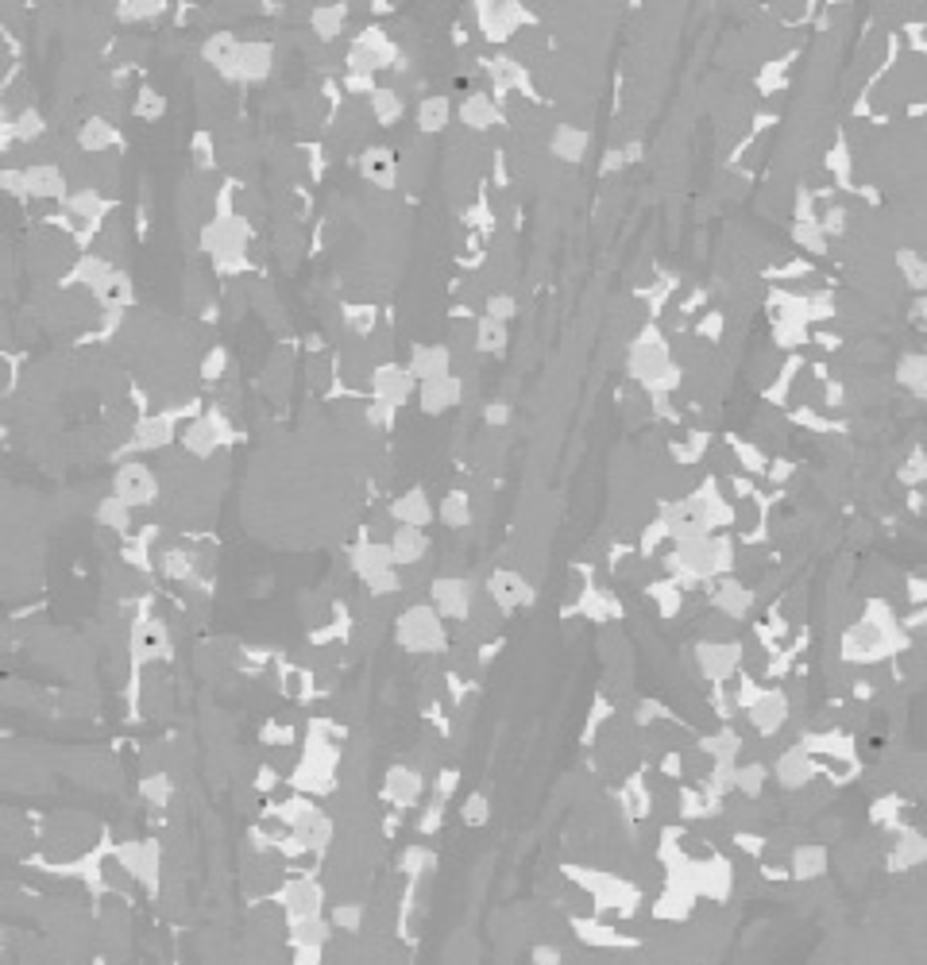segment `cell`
Here are the masks:
<instances>
[{
  "instance_id": "8992f818",
  "label": "cell",
  "mask_w": 927,
  "mask_h": 965,
  "mask_svg": "<svg viewBox=\"0 0 927 965\" xmlns=\"http://www.w3.org/2000/svg\"><path fill=\"white\" fill-rule=\"evenodd\" d=\"M789 714H792V704H789V692H784V687H761V695L746 707L749 726H754L761 737L781 734Z\"/></svg>"
},
{
  "instance_id": "30bf717a",
  "label": "cell",
  "mask_w": 927,
  "mask_h": 965,
  "mask_svg": "<svg viewBox=\"0 0 927 965\" xmlns=\"http://www.w3.org/2000/svg\"><path fill=\"white\" fill-rule=\"evenodd\" d=\"M383 796L387 804H394L399 811H410V807L422 804L426 796V772L417 769V765H391L383 777Z\"/></svg>"
},
{
  "instance_id": "f1b7e54d",
  "label": "cell",
  "mask_w": 927,
  "mask_h": 965,
  "mask_svg": "<svg viewBox=\"0 0 927 965\" xmlns=\"http://www.w3.org/2000/svg\"><path fill=\"white\" fill-rule=\"evenodd\" d=\"M460 822H464V827H472V830H479V827H487V822H491V796H487L484 787L464 796V804H460Z\"/></svg>"
},
{
  "instance_id": "5bb4252c",
  "label": "cell",
  "mask_w": 927,
  "mask_h": 965,
  "mask_svg": "<svg viewBox=\"0 0 927 965\" xmlns=\"http://www.w3.org/2000/svg\"><path fill=\"white\" fill-rule=\"evenodd\" d=\"M359 179H364L367 186L391 194V190L399 186V159H394L391 147L367 144L364 151H359Z\"/></svg>"
},
{
  "instance_id": "e0dca14e",
  "label": "cell",
  "mask_w": 927,
  "mask_h": 965,
  "mask_svg": "<svg viewBox=\"0 0 927 965\" xmlns=\"http://www.w3.org/2000/svg\"><path fill=\"white\" fill-rule=\"evenodd\" d=\"M456 117H460V127H464V132H479V136H484V132H495V124L502 120V109L491 94L472 89V94L460 101Z\"/></svg>"
},
{
  "instance_id": "52a82bcc",
  "label": "cell",
  "mask_w": 927,
  "mask_h": 965,
  "mask_svg": "<svg viewBox=\"0 0 927 965\" xmlns=\"http://www.w3.org/2000/svg\"><path fill=\"white\" fill-rule=\"evenodd\" d=\"M707 607L727 622H742L754 610V587H746L734 576H719L707 587Z\"/></svg>"
},
{
  "instance_id": "83f0119b",
  "label": "cell",
  "mask_w": 927,
  "mask_h": 965,
  "mask_svg": "<svg viewBox=\"0 0 927 965\" xmlns=\"http://www.w3.org/2000/svg\"><path fill=\"white\" fill-rule=\"evenodd\" d=\"M704 754L711 757V761H739L742 754V737L734 734L731 726H723L719 734L704 737Z\"/></svg>"
},
{
  "instance_id": "ba28073f",
  "label": "cell",
  "mask_w": 927,
  "mask_h": 965,
  "mask_svg": "<svg viewBox=\"0 0 927 965\" xmlns=\"http://www.w3.org/2000/svg\"><path fill=\"white\" fill-rule=\"evenodd\" d=\"M371 402H383L391 410H402L410 402V394L417 390V379L406 371V364H379L371 371Z\"/></svg>"
},
{
  "instance_id": "6da1fadb",
  "label": "cell",
  "mask_w": 927,
  "mask_h": 965,
  "mask_svg": "<svg viewBox=\"0 0 927 965\" xmlns=\"http://www.w3.org/2000/svg\"><path fill=\"white\" fill-rule=\"evenodd\" d=\"M394 645H399L406 657H441L449 652L452 637H449V622L434 610V602H410L394 614Z\"/></svg>"
},
{
  "instance_id": "277c9868",
  "label": "cell",
  "mask_w": 927,
  "mask_h": 965,
  "mask_svg": "<svg viewBox=\"0 0 927 965\" xmlns=\"http://www.w3.org/2000/svg\"><path fill=\"white\" fill-rule=\"evenodd\" d=\"M429 602H434V610L441 614L444 622H456V626H464L472 614V602H476L479 595V584L468 576H434L426 587Z\"/></svg>"
},
{
  "instance_id": "e575fe53",
  "label": "cell",
  "mask_w": 927,
  "mask_h": 965,
  "mask_svg": "<svg viewBox=\"0 0 927 965\" xmlns=\"http://www.w3.org/2000/svg\"><path fill=\"white\" fill-rule=\"evenodd\" d=\"M919 314H924V325H927V302H924V305H919Z\"/></svg>"
},
{
  "instance_id": "8fae6325",
  "label": "cell",
  "mask_w": 927,
  "mask_h": 965,
  "mask_svg": "<svg viewBox=\"0 0 927 965\" xmlns=\"http://www.w3.org/2000/svg\"><path fill=\"white\" fill-rule=\"evenodd\" d=\"M587 151H591V132H587L584 124L557 120V124L549 127V155H553V162H561V167H580V162L587 159Z\"/></svg>"
},
{
  "instance_id": "9a60e30c",
  "label": "cell",
  "mask_w": 927,
  "mask_h": 965,
  "mask_svg": "<svg viewBox=\"0 0 927 965\" xmlns=\"http://www.w3.org/2000/svg\"><path fill=\"white\" fill-rule=\"evenodd\" d=\"M406 371L414 375L417 382L452 375V347L441 344V340H434V344H414L406 356Z\"/></svg>"
},
{
  "instance_id": "836d02e7",
  "label": "cell",
  "mask_w": 927,
  "mask_h": 965,
  "mask_svg": "<svg viewBox=\"0 0 927 965\" xmlns=\"http://www.w3.org/2000/svg\"><path fill=\"white\" fill-rule=\"evenodd\" d=\"M896 475H901L904 482H919V479H927V464H924V456H919V452H916V456H912L908 464H904Z\"/></svg>"
},
{
  "instance_id": "4fadbf2b",
  "label": "cell",
  "mask_w": 927,
  "mask_h": 965,
  "mask_svg": "<svg viewBox=\"0 0 927 965\" xmlns=\"http://www.w3.org/2000/svg\"><path fill=\"white\" fill-rule=\"evenodd\" d=\"M321 904H325L321 881H309V877H302V881H282V912H286V919H294V924L314 919V915H321Z\"/></svg>"
},
{
  "instance_id": "44dd1931",
  "label": "cell",
  "mask_w": 927,
  "mask_h": 965,
  "mask_svg": "<svg viewBox=\"0 0 927 965\" xmlns=\"http://www.w3.org/2000/svg\"><path fill=\"white\" fill-rule=\"evenodd\" d=\"M437 522H441L444 529H452V534H460V529H472V522H476L472 494L464 491V487H456V491H444L441 502H437Z\"/></svg>"
},
{
  "instance_id": "d6986e66",
  "label": "cell",
  "mask_w": 927,
  "mask_h": 965,
  "mask_svg": "<svg viewBox=\"0 0 927 965\" xmlns=\"http://www.w3.org/2000/svg\"><path fill=\"white\" fill-rule=\"evenodd\" d=\"M387 514L394 517V525H417V529H426V525H434L437 506L426 494V487H410V491H402L399 499L387 506Z\"/></svg>"
},
{
  "instance_id": "484cf974",
  "label": "cell",
  "mask_w": 927,
  "mask_h": 965,
  "mask_svg": "<svg viewBox=\"0 0 927 965\" xmlns=\"http://www.w3.org/2000/svg\"><path fill=\"white\" fill-rule=\"evenodd\" d=\"M769 784V765L766 761H739L734 769V792L746 799H761Z\"/></svg>"
},
{
  "instance_id": "1f68e13d",
  "label": "cell",
  "mask_w": 927,
  "mask_h": 965,
  "mask_svg": "<svg viewBox=\"0 0 927 965\" xmlns=\"http://www.w3.org/2000/svg\"><path fill=\"white\" fill-rule=\"evenodd\" d=\"M484 314L495 317V321H502V325H511L514 317H519V297H514L511 290H495V294H487Z\"/></svg>"
},
{
  "instance_id": "cb8c5ba5",
  "label": "cell",
  "mask_w": 927,
  "mask_h": 965,
  "mask_svg": "<svg viewBox=\"0 0 927 965\" xmlns=\"http://www.w3.org/2000/svg\"><path fill=\"white\" fill-rule=\"evenodd\" d=\"M896 387L908 390L912 399H924L927 394V356L924 352H904L896 359Z\"/></svg>"
},
{
  "instance_id": "ffe728a7",
  "label": "cell",
  "mask_w": 927,
  "mask_h": 965,
  "mask_svg": "<svg viewBox=\"0 0 927 965\" xmlns=\"http://www.w3.org/2000/svg\"><path fill=\"white\" fill-rule=\"evenodd\" d=\"M367 109H371L375 127H394L406 117V94L394 89V85H379V89H371V97H367Z\"/></svg>"
},
{
  "instance_id": "3957f363",
  "label": "cell",
  "mask_w": 927,
  "mask_h": 965,
  "mask_svg": "<svg viewBox=\"0 0 927 965\" xmlns=\"http://www.w3.org/2000/svg\"><path fill=\"white\" fill-rule=\"evenodd\" d=\"M484 591H487V599H491L495 607L507 614V619H511V614H519V610L534 607V599H537L534 579H529L526 572H519V567H511V564L491 567V572H487V579H484Z\"/></svg>"
},
{
  "instance_id": "ac0fdd59",
  "label": "cell",
  "mask_w": 927,
  "mask_h": 965,
  "mask_svg": "<svg viewBox=\"0 0 927 965\" xmlns=\"http://www.w3.org/2000/svg\"><path fill=\"white\" fill-rule=\"evenodd\" d=\"M827 869H831V850L824 842H800L789 854V877L792 881H824Z\"/></svg>"
},
{
  "instance_id": "2e32d148",
  "label": "cell",
  "mask_w": 927,
  "mask_h": 965,
  "mask_svg": "<svg viewBox=\"0 0 927 965\" xmlns=\"http://www.w3.org/2000/svg\"><path fill=\"white\" fill-rule=\"evenodd\" d=\"M387 545H391L394 564L399 567L429 564V552H434V537H429L426 529H417V525H394V534Z\"/></svg>"
},
{
  "instance_id": "603a6c76",
  "label": "cell",
  "mask_w": 927,
  "mask_h": 965,
  "mask_svg": "<svg viewBox=\"0 0 927 965\" xmlns=\"http://www.w3.org/2000/svg\"><path fill=\"white\" fill-rule=\"evenodd\" d=\"M452 124V101L444 94H426L417 101V132L422 136H441Z\"/></svg>"
},
{
  "instance_id": "9c48e42d",
  "label": "cell",
  "mask_w": 927,
  "mask_h": 965,
  "mask_svg": "<svg viewBox=\"0 0 927 965\" xmlns=\"http://www.w3.org/2000/svg\"><path fill=\"white\" fill-rule=\"evenodd\" d=\"M819 765L816 757H812V749L804 742L789 745V749H781L773 761V780L784 787V792H804V787L816 780Z\"/></svg>"
},
{
  "instance_id": "f546056e",
  "label": "cell",
  "mask_w": 927,
  "mask_h": 965,
  "mask_svg": "<svg viewBox=\"0 0 927 965\" xmlns=\"http://www.w3.org/2000/svg\"><path fill=\"white\" fill-rule=\"evenodd\" d=\"M896 271H901V279L908 290H927V259H919L912 247H901V252H896Z\"/></svg>"
},
{
  "instance_id": "7402d4cb",
  "label": "cell",
  "mask_w": 927,
  "mask_h": 965,
  "mask_svg": "<svg viewBox=\"0 0 927 965\" xmlns=\"http://www.w3.org/2000/svg\"><path fill=\"white\" fill-rule=\"evenodd\" d=\"M27 201H66V179L59 167H32L24 174Z\"/></svg>"
},
{
  "instance_id": "4316f807",
  "label": "cell",
  "mask_w": 927,
  "mask_h": 965,
  "mask_svg": "<svg viewBox=\"0 0 927 965\" xmlns=\"http://www.w3.org/2000/svg\"><path fill=\"white\" fill-rule=\"evenodd\" d=\"M364 919H367L364 900H337V904L329 907L332 931H341V935H364Z\"/></svg>"
},
{
  "instance_id": "d6a6232c",
  "label": "cell",
  "mask_w": 927,
  "mask_h": 965,
  "mask_svg": "<svg viewBox=\"0 0 927 965\" xmlns=\"http://www.w3.org/2000/svg\"><path fill=\"white\" fill-rule=\"evenodd\" d=\"M529 962H534V965H561L564 950L557 946V942H537V946L529 950Z\"/></svg>"
},
{
  "instance_id": "5b68a950",
  "label": "cell",
  "mask_w": 927,
  "mask_h": 965,
  "mask_svg": "<svg viewBox=\"0 0 927 965\" xmlns=\"http://www.w3.org/2000/svg\"><path fill=\"white\" fill-rule=\"evenodd\" d=\"M692 661H696V672L707 684L723 687L739 676L742 661H746V649H742V642H699L696 649H692Z\"/></svg>"
},
{
  "instance_id": "d4e9b609",
  "label": "cell",
  "mask_w": 927,
  "mask_h": 965,
  "mask_svg": "<svg viewBox=\"0 0 927 965\" xmlns=\"http://www.w3.org/2000/svg\"><path fill=\"white\" fill-rule=\"evenodd\" d=\"M511 344V325L495 321V317L479 314L476 317V352L479 356H502Z\"/></svg>"
},
{
  "instance_id": "7a4b0ae2",
  "label": "cell",
  "mask_w": 927,
  "mask_h": 965,
  "mask_svg": "<svg viewBox=\"0 0 927 965\" xmlns=\"http://www.w3.org/2000/svg\"><path fill=\"white\" fill-rule=\"evenodd\" d=\"M109 491L112 499H120L124 506L139 510V506H155L159 502V475H155L151 464H144L139 456L124 460L109 472Z\"/></svg>"
},
{
  "instance_id": "7c38bea8",
  "label": "cell",
  "mask_w": 927,
  "mask_h": 965,
  "mask_svg": "<svg viewBox=\"0 0 927 965\" xmlns=\"http://www.w3.org/2000/svg\"><path fill=\"white\" fill-rule=\"evenodd\" d=\"M464 402V379L460 375H441V379L417 382V406L426 417H441Z\"/></svg>"
},
{
  "instance_id": "4dcf8cb0",
  "label": "cell",
  "mask_w": 927,
  "mask_h": 965,
  "mask_svg": "<svg viewBox=\"0 0 927 965\" xmlns=\"http://www.w3.org/2000/svg\"><path fill=\"white\" fill-rule=\"evenodd\" d=\"M927 857V842L919 839V834H901V842H896L893 850V869H912V865H919Z\"/></svg>"
}]
</instances>
